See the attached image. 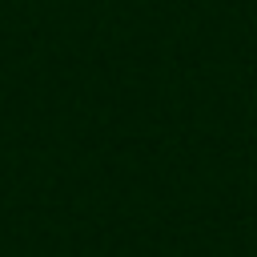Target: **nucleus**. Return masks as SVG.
Masks as SVG:
<instances>
[]
</instances>
